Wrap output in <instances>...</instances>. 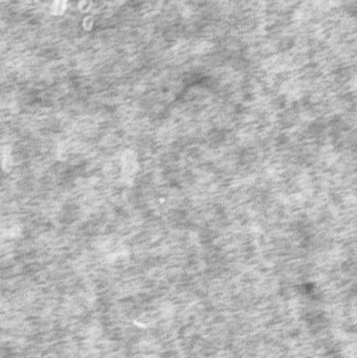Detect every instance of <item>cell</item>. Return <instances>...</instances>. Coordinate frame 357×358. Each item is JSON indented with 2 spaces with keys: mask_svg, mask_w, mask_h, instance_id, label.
<instances>
[{
  "mask_svg": "<svg viewBox=\"0 0 357 358\" xmlns=\"http://www.w3.org/2000/svg\"><path fill=\"white\" fill-rule=\"evenodd\" d=\"M67 1L68 0H54V6H52V15H62L66 10Z\"/></svg>",
  "mask_w": 357,
  "mask_h": 358,
  "instance_id": "6da1fadb",
  "label": "cell"
}]
</instances>
